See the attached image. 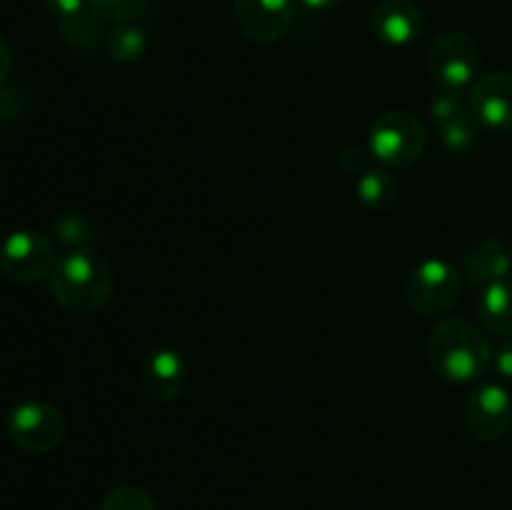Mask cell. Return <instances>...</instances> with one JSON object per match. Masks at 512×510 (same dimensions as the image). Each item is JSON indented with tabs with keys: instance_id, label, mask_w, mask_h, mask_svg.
<instances>
[{
	"instance_id": "1",
	"label": "cell",
	"mask_w": 512,
	"mask_h": 510,
	"mask_svg": "<svg viewBox=\"0 0 512 510\" xmlns=\"http://www.w3.org/2000/svg\"><path fill=\"white\" fill-rule=\"evenodd\" d=\"M428 360L440 378L473 383L493 365V343L478 325L463 318H443L428 335Z\"/></svg>"
},
{
	"instance_id": "2",
	"label": "cell",
	"mask_w": 512,
	"mask_h": 510,
	"mask_svg": "<svg viewBox=\"0 0 512 510\" xmlns=\"http://www.w3.org/2000/svg\"><path fill=\"white\" fill-rule=\"evenodd\" d=\"M48 288L60 308L88 315L103 308L113 295V273L98 250H68L55 260Z\"/></svg>"
},
{
	"instance_id": "3",
	"label": "cell",
	"mask_w": 512,
	"mask_h": 510,
	"mask_svg": "<svg viewBox=\"0 0 512 510\" xmlns=\"http://www.w3.org/2000/svg\"><path fill=\"white\" fill-rule=\"evenodd\" d=\"M425 145H428V133L423 120L408 110L383 113L368 135L370 155L388 170L410 168L415 160H420Z\"/></svg>"
},
{
	"instance_id": "4",
	"label": "cell",
	"mask_w": 512,
	"mask_h": 510,
	"mask_svg": "<svg viewBox=\"0 0 512 510\" xmlns=\"http://www.w3.org/2000/svg\"><path fill=\"white\" fill-rule=\"evenodd\" d=\"M463 280V273L453 263L443 258H428L410 270L405 298L415 313L438 318L458 303Z\"/></svg>"
},
{
	"instance_id": "5",
	"label": "cell",
	"mask_w": 512,
	"mask_h": 510,
	"mask_svg": "<svg viewBox=\"0 0 512 510\" xmlns=\"http://www.w3.org/2000/svg\"><path fill=\"white\" fill-rule=\"evenodd\" d=\"M480 70V50L475 40L465 33H443L433 40L428 50V73L440 90L463 93L473 88Z\"/></svg>"
},
{
	"instance_id": "6",
	"label": "cell",
	"mask_w": 512,
	"mask_h": 510,
	"mask_svg": "<svg viewBox=\"0 0 512 510\" xmlns=\"http://www.w3.org/2000/svg\"><path fill=\"white\" fill-rule=\"evenodd\" d=\"M55 250L45 235L35 230H15L0 245V270L13 283H38L55 265Z\"/></svg>"
},
{
	"instance_id": "7",
	"label": "cell",
	"mask_w": 512,
	"mask_h": 510,
	"mask_svg": "<svg viewBox=\"0 0 512 510\" xmlns=\"http://www.w3.org/2000/svg\"><path fill=\"white\" fill-rule=\"evenodd\" d=\"M8 435L18 448L28 453H50L63 443L65 418L53 405L28 400L10 413Z\"/></svg>"
},
{
	"instance_id": "8",
	"label": "cell",
	"mask_w": 512,
	"mask_h": 510,
	"mask_svg": "<svg viewBox=\"0 0 512 510\" xmlns=\"http://www.w3.org/2000/svg\"><path fill=\"white\" fill-rule=\"evenodd\" d=\"M470 435L483 443L500 440L512 425V395L500 383H483L470 390L463 408Z\"/></svg>"
},
{
	"instance_id": "9",
	"label": "cell",
	"mask_w": 512,
	"mask_h": 510,
	"mask_svg": "<svg viewBox=\"0 0 512 510\" xmlns=\"http://www.w3.org/2000/svg\"><path fill=\"white\" fill-rule=\"evenodd\" d=\"M295 18V0H235L233 20L240 33L260 45L283 38Z\"/></svg>"
},
{
	"instance_id": "10",
	"label": "cell",
	"mask_w": 512,
	"mask_h": 510,
	"mask_svg": "<svg viewBox=\"0 0 512 510\" xmlns=\"http://www.w3.org/2000/svg\"><path fill=\"white\" fill-rule=\"evenodd\" d=\"M468 105L478 125L490 130H512V75L490 73L475 80Z\"/></svg>"
},
{
	"instance_id": "11",
	"label": "cell",
	"mask_w": 512,
	"mask_h": 510,
	"mask_svg": "<svg viewBox=\"0 0 512 510\" xmlns=\"http://www.w3.org/2000/svg\"><path fill=\"white\" fill-rule=\"evenodd\" d=\"M185 360L178 350L173 348H153L140 363V388L155 403H170L183 393Z\"/></svg>"
},
{
	"instance_id": "12",
	"label": "cell",
	"mask_w": 512,
	"mask_h": 510,
	"mask_svg": "<svg viewBox=\"0 0 512 510\" xmlns=\"http://www.w3.org/2000/svg\"><path fill=\"white\" fill-rule=\"evenodd\" d=\"M423 10L413 0H383L370 13V30L375 38L393 48H405L423 35Z\"/></svg>"
},
{
	"instance_id": "13",
	"label": "cell",
	"mask_w": 512,
	"mask_h": 510,
	"mask_svg": "<svg viewBox=\"0 0 512 510\" xmlns=\"http://www.w3.org/2000/svg\"><path fill=\"white\" fill-rule=\"evenodd\" d=\"M460 273H463L465 283L480 290L498 283V280L510 278L512 248L503 238H498V235H490V238L480 240V243H475L465 253Z\"/></svg>"
},
{
	"instance_id": "14",
	"label": "cell",
	"mask_w": 512,
	"mask_h": 510,
	"mask_svg": "<svg viewBox=\"0 0 512 510\" xmlns=\"http://www.w3.org/2000/svg\"><path fill=\"white\" fill-rule=\"evenodd\" d=\"M480 323L495 335H512V275L498 283L488 285L478 295Z\"/></svg>"
},
{
	"instance_id": "15",
	"label": "cell",
	"mask_w": 512,
	"mask_h": 510,
	"mask_svg": "<svg viewBox=\"0 0 512 510\" xmlns=\"http://www.w3.org/2000/svg\"><path fill=\"white\" fill-rule=\"evenodd\" d=\"M355 193L370 210H388L398 200L400 185L388 168H368L358 175Z\"/></svg>"
},
{
	"instance_id": "16",
	"label": "cell",
	"mask_w": 512,
	"mask_h": 510,
	"mask_svg": "<svg viewBox=\"0 0 512 510\" xmlns=\"http://www.w3.org/2000/svg\"><path fill=\"white\" fill-rule=\"evenodd\" d=\"M53 235L68 250H95L100 235L93 220L83 213H63L53 220Z\"/></svg>"
},
{
	"instance_id": "17",
	"label": "cell",
	"mask_w": 512,
	"mask_h": 510,
	"mask_svg": "<svg viewBox=\"0 0 512 510\" xmlns=\"http://www.w3.org/2000/svg\"><path fill=\"white\" fill-rule=\"evenodd\" d=\"M145 48H148V35L135 25H120V28L110 30L108 38H105V50H108L110 58L120 60V63L138 60L145 53Z\"/></svg>"
},
{
	"instance_id": "18",
	"label": "cell",
	"mask_w": 512,
	"mask_h": 510,
	"mask_svg": "<svg viewBox=\"0 0 512 510\" xmlns=\"http://www.w3.org/2000/svg\"><path fill=\"white\" fill-rule=\"evenodd\" d=\"M100 510H158V505L140 485H118L105 493Z\"/></svg>"
},
{
	"instance_id": "19",
	"label": "cell",
	"mask_w": 512,
	"mask_h": 510,
	"mask_svg": "<svg viewBox=\"0 0 512 510\" xmlns=\"http://www.w3.org/2000/svg\"><path fill=\"white\" fill-rule=\"evenodd\" d=\"M440 133H443V143L448 145V150L468 153L478 143V120L473 118V113H465L450 123L440 125Z\"/></svg>"
},
{
	"instance_id": "20",
	"label": "cell",
	"mask_w": 512,
	"mask_h": 510,
	"mask_svg": "<svg viewBox=\"0 0 512 510\" xmlns=\"http://www.w3.org/2000/svg\"><path fill=\"white\" fill-rule=\"evenodd\" d=\"M90 10L98 20L110 23H130L138 15H143L148 0H88Z\"/></svg>"
},
{
	"instance_id": "21",
	"label": "cell",
	"mask_w": 512,
	"mask_h": 510,
	"mask_svg": "<svg viewBox=\"0 0 512 510\" xmlns=\"http://www.w3.org/2000/svg\"><path fill=\"white\" fill-rule=\"evenodd\" d=\"M465 113H470L468 98H463V93H455V90H440L430 103V115L438 125L450 123Z\"/></svg>"
},
{
	"instance_id": "22",
	"label": "cell",
	"mask_w": 512,
	"mask_h": 510,
	"mask_svg": "<svg viewBox=\"0 0 512 510\" xmlns=\"http://www.w3.org/2000/svg\"><path fill=\"white\" fill-rule=\"evenodd\" d=\"M45 8L53 15L55 23H70V20L83 18L85 13H90L88 0H45Z\"/></svg>"
},
{
	"instance_id": "23",
	"label": "cell",
	"mask_w": 512,
	"mask_h": 510,
	"mask_svg": "<svg viewBox=\"0 0 512 510\" xmlns=\"http://www.w3.org/2000/svg\"><path fill=\"white\" fill-rule=\"evenodd\" d=\"M25 98L20 90L3 85L0 88V128H5L8 123H13L20 113H23Z\"/></svg>"
},
{
	"instance_id": "24",
	"label": "cell",
	"mask_w": 512,
	"mask_h": 510,
	"mask_svg": "<svg viewBox=\"0 0 512 510\" xmlns=\"http://www.w3.org/2000/svg\"><path fill=\"white\" fill-rule=\"evenodd\" d=\"M493 370L503 380H512V335L498 345V350H493Z\"/></svg>"
},
{
	"instance_id": "25",
	"label": "cell",
	"mask_w": 512,
	"mask_h": 510,
	"mask_svg": "<svg viewBox=\"0 0 512 510\" xmlns=\"http://www.w3.org/2000/svg\"><path fill=\"white\" fill-rule=\"evenodd\" d=\"M10 68H13V50H10V45L0 38V88L8 83Z\"/></svg>"
},
{
	"instance_id": "26",
	"label": "cell",
	"mask_w": 512,
	"mask_h": 510,
	"mask_svg": "<svg viewBox=\"0 0 512 510\" xmlns=\"http://www.w3.org/2000/svg\"><path fill=\"white\" fill-rule=\"evenodd\" d=\"M300 5H303L305 10H310V13H328V10L338 8L343 0H298Z\"/></svg>"
}]
</instances>
